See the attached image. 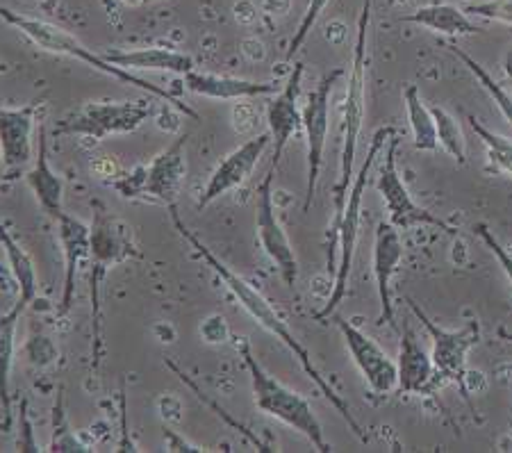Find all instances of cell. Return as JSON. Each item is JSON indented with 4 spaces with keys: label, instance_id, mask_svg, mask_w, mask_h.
<instances>
[{
    "label": "cell",
    "instance_id": "1",
    "mask_svg": "<svg viewBox=\"0 0 512 453\" xmlns=\"http://www.w3.org/2000/svg\"><path fill=\"white\" fill-rule=\"evenodd\" d=\"M169 214H171L173 226L178 228L180 237H183L185 242H189V246H192V249L196 251L198 258H201V260L205 262V265H208V267L214 271V274L219 276V280L228 287L230 294L235 296L239 306H242L246 312H249V315L264 328V331L274 335L276 340L283 342L285 347L294 353V358L301 362L303 372L312 378V383H315V385L319 387V390H321V394H324V397L330 401V406H333V408L337 410V413L342 415L344 422L351 426V431H353L355 435H358L360 440H365V433H362L360 424L355 422L351 408L346 406V403L340 399V394H337V392L333 390V387H330V383L326 381V378L321 376L317 365H315V362H312V356L308 353V349H305L303 344H301L299 340H296V335H294L292 331H289L287 321L278 315L276 308L271 306V303H269L267 299H264L260 290H255V287L249 283V280L242 278L239 274H235V271L230 269L228 265H224V262H221V260L217 258V255H214V253L208 249V246H205L201 240H198V237L192 233V230H189V228L185 226V221L180 219L176 203L169 205Z\"/></svg>",
    "mask_w": 512,
    "mask_h": 453
},
{
    "label": "cell",
    "instance_id": "2",
    "mask_svg": "<svg viewBox=\"0 0 512 453\" xmlns=\"http://www.w3.org/2000/svg\"><path fill=\"white\" fill-rule=\"evenodd\" d=\"M394 135V128L385 126L378 128L374 137H371L367 158L362 162L358 176L353 180V187L349 192V199H346L342 217L335 221L333 235H330V246H328V274L335 276L333 292H330L326 306L321 308L315 319H328L335 315V310L340 308L344 301L346 292H349V280H351V269H353V258H355V246H358V235H360V214H362V196H365L367 180L371 174V167L378 155L387 144V139Z\"/></svg>",
    "mask_w": 512,
    "mask_h": 453
},
{
    "label": "cell",
    "instance_id": "3",
    "mask_svg": "<svg viewBox=\"0 0 512 453\" xmlns=\"http://www.w3.org/2000/svg\"><path fill=\"white\" fill-rule=\"evenodd\" d=\"M0 19L5 23H10L12 28H16L21 32L23 37H28L32 44L44 48L48 53H55V55H66V57H73V60H80L85 62L87 67H92L96 71L105 73V76H110L114 80L123 82V85H130V87H137L142 89V92L151 94L155 98H160L162 103L171 105L173 110L183 112L185 117L189 119H198V114L192 110V107H187L185 103H180L176 96L167 89H162L158 85H153V82H148L144 78L135 76V73L128 71V69H121L117 64H110L105 60L103 55H96L94 51H89V48L82 44L80 39H76L71 35V32H66L64 28L55 26V23H48L44 19H35V16H26L21 12H14L10 7L0 5Z\"/></svg>",
    "mask_w": 512,
    "mask_h": 453
},
{
    "label": "cell",
    "instance_id": "4",
    "mask_svg": "<svg viewBox=\"0 0 512 453\" xmlns=\"http://www.w3.org/2000/svg\"><path fill=\"white\" fill-rule=\"evenodd\" d=\"M237 351L242 353L244 365L249 369L255 406L269 417H276L278 422L294 428L296 433H301L317 451L328 453L330 444L324 438V428H321V422L317 419L315 410H312L310 401L301 397L299 392L289 390V387L276 381V378L260 365L258 358L253 356L251 344L246 337H242V342H237Z\"/></svg>",
    "mask_w": 512,
    "mask_h": 453
},
{
    "label": "cell",
    "instance_id": "5",
    "mask_svg": "<svg viewBox=\"0 0 512 453\" xmlns=\"http://www.w3.org/2000/svg\"><path fill=\"white\" fill-rule=\"evenodd\" d=\"M92 251H89V294H92L94 358L101 353V287L107 271L130 258H139L132 228L103 201H92Z\"/></svg>",
    "mask_w": 512,
    "mask_h": 453
},
{
    "label": "cell",
    "instance_id": "6",
    "mask_svg": "<svg viewBox=\"0 0 512 453\" xmlns=\"http://www.w3.org/2000/svg\"><path fill=\"white\" fill-rule=\"evenodd\" d=\"M371 21V0H365L358 21V37H355L353 62L349 73V87H346L344 101V123H342V160H340V178L333 189L335 194V221L342 217L346 199H349V185L353 178L355 151H358V139L365 121V85H367V35Z\"/></svg>",
    "mask_w": 512,
    "mask_h": 453
},
{
    "label": "cell",
    "instance_id": "7",
    "mask_svg": "<svg viewBox=\"0 0 512 453\" xmlns=\"http://www.w3.org/2000/svg\"><path fill=\"white\" fill-rule=\"evenodd\" d=\"M187 135L173 139V144L155 155L151 162L137 164L128 174L112 178L110 185L121 199L173 205L187 180Z\"/></svg>",
    "mask_w": 512,
    "mask_h": 453
},
{
    "label": "cell",
    "instance_id": "8",
    "mask_svg": "<svg viewBox=\"0 0 512 453\" xmlns=\"http://www.w3.org/2000/svg\"><path fill=\"white\" fill-rule=\"evenodd\" d=\"M158 117L151 101H89L55 126V135H78L101 142L110 135H128Z\"/></svg>",
    "mask_w": 512,
    "mask_h": 453
},
{
    "label": "cell",
    "instance_id": "9",
    "mask_svg": "<svg viewBox=\"0 0 512 453\" xmlns=\"http://www.w3.org/2000/svg\"><path fill=\"white\" fill-rule=\"evenodd\" d=\"M415 317L421 321V326L426 328V333L431 335L433 342V365L437 369V376H440V383H456L460 387V394L469 401V369H467V356L478 342H481V328H478L476 321L467 324L460 331H444L433 319L426 317V312L421 310L415 301H408Z\"/></svg>",
    "mask_w": 512,
    "mask_h": 453
},
{
    "label": "cell",
    "instance_id": "10",
    "mask_svg": "<svg viewBox=\"0 0 512 453\" xmlns=\"http://www.w3.org/2000/svg\"><path fill=\"white\" fill-rule=\"evenodd\" d=\"M342 78V69H335L326 73L319 80V85L312 89L308 96V103L301 110L305 139H308V189H305V203L303 212L310 210L312 201L317 194V183L321 167H324V153H326V139H328V123H330V98H333V89L337 80Z\"/></svg>",
    "mask_w": 512,
    "mask_h": 453
},
{
    "label": "cell",
    "instance_id": "11",
    "mask_svg": "<svg viewBox=\"0 0 512 453\" xmlns=\"http://www.w3.org/2000/svg\"><path fill=\"white\" fill-rule=\"evenodd\" d=\"M396 151H399V139L392 135L390 139H387L383 167H381V174H378V183H376L378 194L383 196L390 224H394L399 230H408L415 226H435V228L447 230V233H453V230L444 224L442 219H437L435 214H431L424 208H419V205L412 201L408 187L403 185L399 169H396Z\"/></svg>",
    "mask_w": 512,
    "mask_h": 453
},
{
    "label": "cell",
    "instance_id": "12",
    "mask_svg": "<svg viewBox=\"0 0 512 453\" xmlns=\"http://www.w3.org/2000/svg\"><path fill=\"white\" fill-rule=\"evenodd\" d=\"M274 178L276 169L269 167V171L262 178V183L258 185V210H255L258 214H255V226H258V237L264 253H267L269 260L276 265L283 283L292 290L296 285V278H299V262H296L292 244H289L276 214Z\"/></svg>",
    "mask_w": 512,
    "mask_h": 453
},
{
    "label": "cell",
    "instance_id": "13",
    "mask_svg": "<svg viewBox=\"0 0 512 453\" xmlns=\"http://www.w3.org/2000/svg\"><path fill=\"white\" fill-rule=\"evenodd\" d=\"M271 144V135L269 130L267 133H260L251 139H246L242 146H237L233 153H228L224 160L217 164V169L212 171V176L208 178V183L201 189L198 194L196 205L198 208H208L221 196H226L233 189L242 187L246 183V178L253 174V169L258 167L260 158L264 155Z\"/></svg>",
    "mask_w": 512,
    "mask_h": 453
},
{
    "label": "cell",
    "instance_id": "14",
    "mask_svg": "<svg viewBox=\"0 0 512 453\" xmlns=\"http://www.w3.org/2000/svg\"><path fill=\"white\" fill-rule=\"evenodd\" d=\"M333 321L340 328L349 349L355 367L365 376L367 385L374 394H390L399 385V372H396V362L387 356V353L378 347V344L365 335L360 328H355L351 321H346L340 315H333Z\"/></svg>",
    "mask_w": 512,
    "mask_h": 453
},
{
    "label": "cell",
    "instance_id": "15",
    "mask_svg": "<svg viewBox=\"0 0 512 453\" xmlns=\"http://www.w3.org/2000/svg\"><path fill=\"white\" fill-rule=\"evenodd\" d=\"M37 105L0 107V164L7 180L19 178L32 162V130Z\"/></svg>",
    "mask_w": 512,
    "mask_h": 453
},
{
    "label": "cell",
    "instance_id": "16",
    "mask_svg": "<svg viewBox=\"0 0 512 453\" xmlns=\"http://www.w3.org/2000/svg\"><path fill=\"white\" fill-rule=\"evenodd\" d=\"M305 67L299 62L294 64L292 73H289L283 89H278L274 101L267 107V123L271 144H274V158H271V167L278 171V164L283 160V153L289 144V139L303 126V117L299 110L301 98V82H303Z\"/></svg>",
    "mask_w": 512,
    "mask_h": 453
},
{
    "label": "cell",
    "instance_id": "17",
    "mask_svg": "<svg viewBox=\"0 0 512 453\" xmlns=\"http://www.w3.org/2000/svg\"><path fill=\"white\" fill-rule=\"evenodd\" d=\"M55 226L64 253V290L60 308H57V317L64 319L73 306L80 269L85 267V262L89 260V251H92V226L78 217H73L69 212L60 214L55 219Z\"/></svg>",
    "mask_w": 512,
    "mask_h": 453
},
{
    "label": "cell",
    "instance_id": "18",
    "mask_svg": "<svg viewBox=\"0 0 512 453\" xmlns=\"http://www.w3.org/2000/svg\"><path fill=\"white\" fill-rule=\"evenodd\" d=\"M396 372H399V385H396V390L401 394H426V397H433L437 390L444 387L440 383V376H437L433 358L421 347L410 324H403Z\"/></svg>",
    "mask_w": 512,
    "mask_h": 453
},
{
    "label": "cell",
    "instance_id": "19",
    "mask_svg": "<svg viewBox=\"0 0 512 453\" xmlns=\"http://www.w3.org/2000/svg\"><path fill=\"white\" fill-rule=\"evenodd\" d=\"M403 260V242L399 228L390 221H381L376 226L374 237V276L378 287V299H381V317L378 324H392L394 308H392V276L399 271Z\"/></svg>",
    "mask_w": 512,
    "mask_h": 453
},
{
    "label": "cell",
    "instance_id": "20",
    "mask_svg": "<svg viewBox=\"0 0 512 453\" xmlns=\"http://www.w3.org/2000/svg\"><path fill=\"white\" fill-rule=\"evenodd\" d=\"M185 80V89L194 96L214 98V101H246V98H260L276 94V85L271 82H253L230 76H217V73L189 71Z\"/></svg>",
    "mask_w": 512,
    "mask_h": 453
},
{
    "label": "cell",
    "instance_id": "21",
    "mask_svg": "<svg viewBox=\"0 0 512 453\" xmlns=\"http://www.w3.org/2000/svg\"><path fill=\"white\" fill-rule=\"evenodd\" d=\"M26 185L32 189L39 208L44 210L53 221L64 214V183L62 178L55 174L51 162H48V142H46V128H39V148L35 155V162L26 171Z\"/></svg>",
    "mask_w": 512,
    "mask_h": 453
},
{
    "label": "cell",
    "instance_id": "22",
    "mask_svg": "<svg viewBox=\"0 0 512 453\" xmlns=\"http://www.w3.org/2000/svg\"><path fill=\"white\" fill-rule=\"evenodd\" d=\"M110 64H117L121 69L128 71H167L176 73V76H187L194 71V57L176 48H139V51H112L103 55Z\"/></svg>",
    "mask_w": 512,
    "mask_h": 453
},
{
    "label": "cell",
    "instance_id": "23",
    "mask_svg": "<svg viewBox=\"0 0 512 453\" xmlns=\"http://www.w3.org/2000/svg\"><path fill=\"white\" fill-rule=\"evenodd\" d=\"M26 303L16 301L14 306L0 315V408H3V431L12 428V365L16 349V328L26 312Z\"/></svg>",
    "mask_w": 512,
    "mask_h": 453
},
{
    "label": "cell",
    "instance_id": "24",
    "mask_svg": "<svg viewBox=\"0 0 512 453\" xmlns=\"http://www.w3.org/2000/svg\"><path fill=\"white\" fill-rule=\"evenodd\" d=\"M406 23H415V26H421L431 32H437V35H447V37H467V35H476L478 26L469 19V14L465 10H458L456 5H426L419 7L417 12H412L408 16H403Z\"/></svg>",
    "mask_w": 512,
    "mask_h": 453
},
{
    "label": "cell",
    "instance_id": "25",
    "mask_svg": "<svg viewBox=\"0 0 512 453\" xmlns=\"http://www.w3.org/2000/svg\"><path fill=\"white\" fill-rule=\"evenodd\" d=\"M0 246L7 255V267H10L12 276L19 285V301L30 306L37 296V271H35V262L28 255V251L14 240L10 230L0 221Z\"/></svg>",
    "mask_w": 512,
    "mask_h": 453
},
{
    "label": "cell",
    "instance_id": "26",
    "mask_svg": "<svg viewBox=\"0 0 512 453\" xmlns=\"http://www.w3.org/2000/svg\"><path fill=\"white\" fill-rule=\"evenodd\" d=\"M403 101H406L408 121L412 128V139H415L417 151H437V126L431 107H426L421 101L419 89L415 85H408L403 92Z\"/></svg>",
    "mask_w": 512,
    "mask_h": 453
},
{
    "label": "cell",
    "instance_id": "27",
    "mask_svg": "<svg viewBox=\"0 0 512 453\" xmlns=\"http://www.w3.org/2000/svg\"><path fill=\"white\" fill-rule=\"evenodd\" d=\"M469 126H472L478 139L485 144L487 148V162L490 167L497 171V174H503L512 178V142L506 137H501L497 133H492L490 128H485L481 121L469 114Z\"/></svg>",
    "mask_w": 512,
    "mask_h": 453
},
{
    "label": "cell",
    "instance_id": "28",
    "mask_svg": "<svg viewBox=\"0 0 512 453\" xmlns=\"http://www.w3.org/2000/svg\"><path fill=\"white\" fill-rule=\"evenodd\" d=\"M435 126H437V144L447 151L453 160L465 164L467 162V142L462 135V128L456 117H451L442 107H431Z\"/></svg>",
    "mask_w": 512,
    "mask_h": 453
},
{
    "label": "cell",
    "instance_id": "29",
    "mask_svg": "<svg viewBox=\"0 0 512 453\" xmlns=\"http://www.w3.org/2000/svg\"><path fill=\"white\" fill-rule=\"evenodd\" d=\"M449 51L456 55V57H460L462 60V64H465V67L474 73L476 76V80L481 82V87L485 89L487 94H490V98L494 101V105L499 107L501 110V114H503V119H506L510 126H512V96L506 92V89H503L497 80H494L490 73H487L481 64H478L474 57H469L465 51H460L458 46H449Z\"/></svg>",
    "mask_w": 512,
    "mask_h": 453
},
{
    "label": "cell",
    "instance_id": "30",
    "mask_svg": "<svg viewBox=\"0 0 512 453\" xmlns=\"http://www.w3.org/2000/svg\"><path fill=\"white\" fill-rule=\"evenodd\" d=\"M48 451H92L89 444L82 442L76 433L71 431L69 419H66V410H64V397L62 390L57 392L55 406H53V433H51V444H48Z\"/></svg>",
    "mask_w": 512,
    "mask_h": 453
},
{
    "label": "cell",
    "instance_id": "31",
    "mask_svg": "<svg viewBox=\"0 0 512 453\" xmlns=\"http://www.w3.org/2000/svg\"><path fill=\"white\" fill-rule=\"evenodd\" d=\"M330 0H310L308 7H305V14L299 23V28H296L292 41H289V48H287V60H292V57L301 51V46L305 44V39L310 37V32L315 30L319 16L324 14V10L328 7Z\"/></svg>",
    "mask_w": 512,
    "mask_h": 453
},
{
    "label": "cell",
    "instance_id": "32",
    "mask_svg": "<svg viewBox=\"0 0 512 453\" xmlns=\"http://www.w3.org/2000/svg\"><path fill=\"white\" fill-rule=\"evenodd\" d=\"M469 16H481L487 21H499L512 26V0H481V3H469L465 7Z\"/></svg>",
    "mask_w": 512,
    "mask_h": 453
},
{
    "label": "cell",
    "instance_id": "33",
    "mask_svg": "<svg viewBox=\"0 0 512 453\" xmlns=\"http://www.w3.org/2000/svg\"><path fill=\"white\" fill-rule=\"evenodd\" d=\"M474 233H476L478 237H481L487 249H490V251L494 253V258L499 260L501 269L506 271V276H508L510 285H512V253H508L506 249H503L501 242L497 240V237H494L492 230L487 228V224H476V226H474Z\"/></svg>",
    "mask_w": 512,
    "mask_h": 453
},
{
    "label": "cell",
    "instance_id": "34",
    "mask_svg": "<svg viewBox=\"0 0 512 453\" xmlns=\"http://www.w3.org/2000/svg\"><path fill=\"white\" fill-rule=\"evenodd\" d=\"M201 335L205 337V342L210 344H217V342H224L228 337V328H226V319L214 315L208 321H203L201 326Z\"/></svg>",
    "mask_w": 512,
    "mask_h": 453
},
{
    "label": "cell",
    "instance_id": "35",
    "mask_svg": "<svg viewBox=\"0 0 512 453\" xmlns=\"http://www.w3.org/2000/svg\"><path fill=\"white\" fill-rule=\"evenodd\" d=\"M28 403L23 401L21 403V428H23V435L19 438V451H39L37 449V442L32 438V426L28 422Z\"/></svg>",
    "mask_w": 512,
    "mask_h": 453
},
{
    "label": "cell",
    "instance_id": "36",
    "mask_svg": "<svg viewBox=\"0 0 512 453\" xmlns=\"http://www.w3.org/2000/svg\"><path fill=\"white\" fill-rule=\"evenodd\" d=\"M164 438H167V449L169 451H203L201 447H196V444L187 442V440L180 438V435L173 433L171 428H167V431H164Z\"/></svg>",
    "mask_w": 512,
    "mask_h": 453
},
{
    "label": "cell",
    "instance_id": "37",
    "mask_svg": "<svg viewBox=\"0 0 512 453\" xmlns=\"http://www.w3.org/2000/svg\"><path fill=\"white\" fill-rule=\"evenodd\" d=\"M503 71H506V76L512 85V48L506 53V60H503Z\"/></svg>",
    "mask_w": 512,
    "mask_h": 453
},
{
    "label": "cell",
    "instance_id": "38",
    "mask_svg": "<svg viewBox=\"0 0 512 453\" xmlns=\"http://www.w3.org/2000/svg\"><path fill=\"white\" fill-rule=\"evenodd\" d=\"M7 276H12V271H10V267H5L3 262H0V278H7Z\"/></svg>",
    "mask_w": 512,
    "mask_h": 453
},
{
    "label": "cell",
    "instance_id": "39",
    "mask_svg": "<svg viewBox=\"0 0 512 453\" xmlns=\"http://www.w3.org/2000/svg\"><path fill=\"white\" fill-rule=\"evenodd\" d=\"M387 3V7H394V5H401V3H406V0H385Z\"/></svg>",
    "mask_w": 512,
    "mask_h": 453
},
{
    "label": "cell",
    "instance_id": "40",
    "mask_svg": "<svg viewBox=\"0 0 512 453\" xmlns=\"http://www.w3.org/2000/svg\"><path fill=\"white\" fill-rule=\"evenodd\" d=\"M501 335H503V337H508V340L512 342V335H508V333H501Z\"/></svg>",
    "mask_w": 512,
    "mask_h": 453
}]
</instances>
